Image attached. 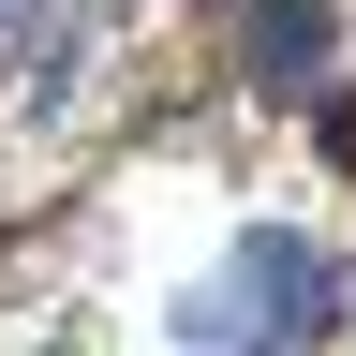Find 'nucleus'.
Returning a JSON list of instances; mask_svg holds the SVG:
<instances>
[{
	"label": "nucleus",
	"mask_w": 356,
	"mask_h": 356,
	"mask_svg": "<svg viewBox=\"0 0 356 356\" xmlns=\"http://www.w3.org/2000/svg\"><path fill=\"white\" fill-rule=\"evenodd\" d=\"M327 312H341V267L312 252V238H282V222H252L238 267L193 297V327H208V341H238V356H282V341L327 327Z\"/></svg>",
	"instance_id": "nucleus-1"
},
{
	"label": "nucleus",
	"mask_w": 356,
	"mask_h": 356,
	"mask_svg": "<svg viewBox=\"0 0 356 356\" xmlns=\"http://www.w3.org/2000/svg\"><path fill=\"white\" fill-rule=\"evenodd\" d=\"M327 44H341V15H327V0H252L238 74H252V89H312V74H327Z\"/></svg>",
	"instance_id": "nucleus-2"
},
{
	"label": "nucleus",
	"mask_w": 356,
	"mask_h": 356,
	"mask_svg": "<svg viewBox=\"0 0 356 356\" xmlns=\"http://www.w3.org/2000/svg\"><path fill=\"white\" fill-rule=\"evenodd\" d=\"M327 149H341V163H356V119H327Z\"/></svg>",
	"instance_id": "nucleus-3"
}]
</instances>
